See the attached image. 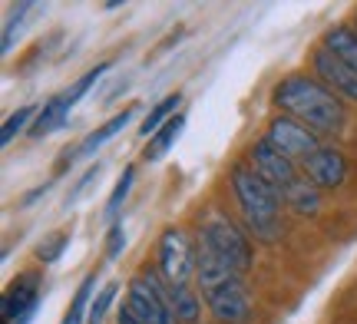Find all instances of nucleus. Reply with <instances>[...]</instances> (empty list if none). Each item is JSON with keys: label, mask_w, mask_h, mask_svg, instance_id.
<instances>
[{"label": "nucleus", "mask_w": 357, "mask_h": 324, "mask_svg": "<svg viewBox=\"0 0 357 324\" xmlns=\"http://www.w3.org/2000/svg\"><path fill=\"white\" fill-rule=\"evenodd\" d=\"M268 139L278 146L288 159H305V162L321 149L318 132H311L307 126H301V123L291 119V116L271 119V126H268Z\"/></svg>", "instance_id": "obj_7"}, {"label": "nucleus", "mask_w": 357, "mask_h": 324, "mask_svg": "<svg viewBox=\"0 0 357 324\" xmlns=\"http://www.w3.org/2000/svg\"><path fill=\"white\" fill-rule=\"evenodd\" d=\"M231 185L238 195L242 215L248 222V232L258 242H278L281 238V192L275 185H268L255 169L235 166L231 169Z\"/></svg>", "instance_id": "obj_2"}, {"label": "nucleus", "mask_w": 357, "mask_h": 324, "mask_svg": "<svg viewBox=\"0 0 357 324\" xmlns=\"http://www.w3.org/2000/svg\"><path fill=\"white\" fill-rule=\"evenodd\" d=\"M30 119H33V106H20V109H17V113H13V116L3 123V130H0V143L10 146L13 136H17V132H24Z\"/></svg>", "instance_id": "obj_25"}, {"label": "nucleus", "mask_w": 357, "mask_h": 324, "mask_svg": "<svg viewBox=\"0 0 357 324\" xmlns=\"http://www.w3.org/2000/svg\"><path fill=\"white\" fill-rule=\"evenodd\" d=\"M123 248H126V229H123V222H113V229H109V242H106V255L109 261H116L123 255Z\"/></svg>", "instance_id": "obj_27"}, {"label": "nucleus", "mask_w": 357, "mask_h": 324, "mask_svg": "<svg viewBox=\"0 0 357 324\" xmlns=\"http://www.w3.org/2000/svg\"><path fill=\"white\" fill-rule=\"evenodd\" d=\"M50 185H53V182H47V185H40V189H33L30 195H24V208H30V206H33V202L40 199V195H47V192H50Z\"/></svg>", "instance_id": "obj_29"}, {"label": "nucleus", "mask_w": 357, "mask_h": 324, "mask_svg": "<svg viewBox=\"0 0 357 324\" xmlns=\"http://www.w3.org/2000/svg\"><path fill=\"white\" fill-rule=\"evenodd\" d=\"M116 291H119V285H106L93 298V308H89V318H86V324H102L106 321V311L113 308V301H116Z\"/></svg>", "instance_id": "obj_26"}, {"label": "nucleus", "mask_w": 357, "mask_h": 324, "mask_svg": "<svg viewBox=\"0 0 357 324\" xmlns=\"http://www.w3.org/2000/svg\"><path fill=\"white\" fill-rule=\"evenodd\" d=\"M284 202L294 208V212H301V215H318L321 208V195H318V185L307 179H298L294 185H288V192H284Z\"/></svg>", "instance_id": "obj_16"}, {"label": "nucleus", "mask_w": 357, "mask_h": 324, "mask_svg": "<svg viewBox=\"0 0 357 324\" xmlns=\"http://www.w3.org/2000/svg\"><path fill=\"white\" fill-rule=\"evenodd\" d=\"M314 73H318L321 83H324L331 93L347 96V100H357V73L351 66L341 63L337 56H331L324 47L314 53Z\"/></svg>", "instance_id": "obj_12"}, {"label": "nucleus", "mask_w": 357, "mask_h": 324, "mask_svg": "<svg viewBox=\"0 0 357 324\" xmlns=\"http://www.w3.org/2000/svg\"><path fill=\"white\" fill-rule=\"evenodd\" d=\"M40 308V288H37V275H20L7 291H3V301H0V318L3 324L17 321L24 314L37 311Z\"/></svg>", "instance_id": "obj_11"}, {"label": "nucleus", "mask_w": 357, "mask_h": 324, "mask_svg": "<svg viewBox=\"0 0 357 324\" xmlns=\"http://www.w3.org/2000/svg\"><path fill=\"white\" fill-rule=\"evenodd\" d=\"M126 311L139 324H178L172 285L155 272H142L129 281Z\"/></svg>", "instance_id": "obj_3"}, {"label": "nucleus", "mask_w": 357, "mask_h": 324, "mask_svg": "<svg viewBox=\"0 0 357 324\" xmlns=\"http://www.w3.org/2000/svg\"><path fill=\"white\" fill-rule=\"evenodd\" d=\"M159 275L172 288L189 285V278L195 275V248L182 229H166L159 238Z\"/></svg>", "instance_id": "obj_4"}, {"label": "nucleus", "mask_w": 357, "mask_h": 324, "mask_svg": "<svg viewBox=\"0 0 357 324\" xmlns=\"http://www.w3.org/2000/svg\"><path fill=\"white\" fill-rule=\"evenodd\" d=\"M132 116H136V109H132V106H129V109H123V113H116V116L109 119L106 126H100L96 132H89L86 139H83V143H79L77 149H73V159H79V156H93V153H96V149H100L102 143H109L116 132L126 130L129 123H132Z\"/></svg>", "instance_id": "obj_13"}, {"label": "nucleus", "mask_w": 357, "mask_h": 324, "mask_svg": "<svg viewBox=\"0 0 357 324\" xmlns=\"http://www.w3.org/2000/svg\"><path fill=\"white\" fill-rule=\"evenodd\" d=\"M199 238H205V242L215 248L222 259L231 261L238 275H245L248 268H252V245H248L245 232H238V229H235L229 219H212V222H205L202 232H199Z\"/></svg>", "instance_id": "obj_5"}, {"label": "nucleus", "mask_w": 357, "mask_h": 324, "mask_svg": "<svg viewBox=\"0 0 357 324\" xmlns=\"http://www.w3.org/2000/svg\"><path fill=\"white\" fill-rule=\"evenodd\" d=\"M100 172H102V166H100V162H96V166H89L86 172H83V179H79L77 185H73V192L66 195V206H73V202H77L79 195H83V192H86V189H89V185H93V182L100 179Z\"/></svg>", "instance_id": "obj_28"}, {"label": "nucleus", "mask_w": 357, "mask_h": 324, "mask_svg": "<svg viewBox=\"0 0 357 324\" xmlns=\"http://www.w3.org/2000/svg\"><path fill=\"white\" fill-rule=\"evenodd\" d=\"M178 103H182V96H178V93H169L166 100H159V103H155L153 109H149V116H146V123L139 126L142 136H149V139H153V136H155L159 130H162V126H166L169 119L178 116V113H176Z\"/></svg>", "instance_id": "obj_18"}, {"label": "nucleus", "mask_w": 357, "mask_h": 324, "mask_svg": "<svg viewBox=\"0 0 357 324\" xmlns=\"http://www.w3.org/2000/svg\"><path fill=\"white\" fill-rule=\"evenodd\" d=\"M252 169H255L268 185H275V189H278L281 199H284V192H288V185H294V182L301 179V176H298V169H294V159L284 156V153H281L268 136L252 146Z\"/></svg>", "instance_id": "obj_6"}, {"label": "nucleus", "mask_w": 357, "mask_h": 324, "mask_svg": "<svg viewBox=\"0 0 357 324\" xmlns=\"http://www.w3.org/2000/svg\"><path fill=\"white\" fill-rule=\"evenodd\" d=\"M109 66H113V63L106 60V63H96L93 70H86V73H83V77H79L77 83H73V86H70V90L63 93V96H66V103H70V106H77L79 100H83V96H86L89 90H93V83H96V79H100L102 73H109Z\"/></svg>", "instance_id": "obj_22"}, {"label": "nucleus", "mask_w": 357, "mask_h": 324, "mask_svg": "<svg viewBox=\"0 0 357 324\" xmlns=\"http://www.w3.org/2000/svg\"><path fill=\"white\" fill-rule=\"evenodd\" d=\"M116 324H139V321H136V318H132V314H129L126 308H123V311L116 314Z\"/></svg>", "instance_id": "obj_30"}, {"label": "nucleus", "mask_w": 357, "mask_h": 324, "mask_svg": "<svg viewBox=\"0 0 357 324\" xmlns=\"http://www.w3.org/2000/svg\"><path fill=\"white\" fill-rule=\"evenodd\" d=\"M305 176L318 189H337L347 179V159L334 146H321L318 153L305 162Z\"/></svg>", "instance_id": "obj_10"}, {"label": "nucleus", "mask_w": 357, "mask_h": 324, "mask_svg": "<svg viewBox=\"0 0 357 324\" xmlns=\"http://www.w3.org/2000/svg\"><path fill=\"white\" fill-rule=\"evenodd\" d=\"M70 245V235L66 232H56V235H50V238H43L37 245V259L43 261V265H53V261L63 255V248Z\"/></svg>", "instance_id": "obj_24"}, {"label": "nucleus", "mask_w": 357, "mask_h": 324, "mask_svg": "<svg viewBox=\"0 0 357 324\" xmlns=\"http://www.w3.org/2000/svg\"><path fill=\"white\" fill-rule=\"evenodd\" d=\"M275 106L311 132H337L344 126V100H337L321 79L288 77L275 86Z\"/></svg>", "instance_id": "obj_1"}, {"label": "nucleus", "mask_w": 357, "mask_h": 324, "mask_svg": "<svg viewBox=\"0 0 357 324\" xmlns=\"http://www.w3.org/2000/svg\"><path fill=\"white\" fill-rule=\"evenodd\" d=\"M172 298H176V318H178V324H199V311H202V304H199V298L189 291V285L172 288Z\"/></svg>", "instance_id": "obj_21"}, {"label": "nucleus", "mask_w": 357, "mask_h": 324, "mask_svg": "<svg viewBox=\"0 0 357 324\" xmlns=\"http://www.w3.org/2000/svg\"><path fill=\"white\" fill-rule=\"evenodd\" d=\"M182 130H185V116H172L166 126H162V130H159L153 139H149V146H146V153H142V156L149 159V162H159V159L166 156L169 149L178 143Z\"/></svg>", "instance_id": "obj_17"}, {"label": "nucleus", "mask_w": 357, "mask_h": 324, "mask_svg": "<svg viewBox=\"0 0 357 324\" xmlns=\"http://www.w3.org/2000/svg\"><path fill=\"white\" fill-rule=\"evenodd\" d=\"M93 288H96V275H86L83 278V285L77 288V295L70 301V311L63 314V321L60 324H83L89 318V308H93Z\"/></svg>", "instance_id": "obj_19"}, {"label": "nucleus", "mask_w": 357, "mask_h": 324, "mask_svg": "<svg viewBox=\"0 0 357 324\" xmlns=\"http://www.w3.org/2000/svg\"><path fill=\"white\" fill-rule=\"evenodd\" d=\"M324 50L331 53V56H337L341 63L351 66L357 73V30H351V26H334V30H328Z\"/></svg>", "instance_id": "obj_15"}, {"label": "nucleus", "mask_w": 357, "mask_h": 324, "mask_svg": "<svg viewBox=\"0 0 357 324\" xmlns=\"http://www.w3.org/2000/svg\"><path fill=\"white\" fill-rule=\"evenodd\" d=\"M132 179H136V166H126V169H123V176H119V182H116L113 195H109V202H106V219H109V222L119 215V208H123L129 189H132Z\"/></svg>", "instance_id": "obj_23"}, {"label": "nucleus", "mask_w": 357, "mask_h": 324, "mask_svg": "<svg viewBox=\"0 0 357 324\" xmlns=\"http://www.w3.org/2000/svg\"><path fill=\"white\" fill-rule=\"evenodd\" d=\"M195 278H199L202 291L208 295L212 288L225 285V281H231V278H242V275L235 272V265L222 259L205 238H199V242H195Z\"/></svg>", "instance_id": "obj_9"}, {"label": "nucleus", "mask_w": 357, "mask_h": 324, "mask_svg": "<svg viewBox=\"0 0 357 324\" xmlns=\"http://www.w3.org/2000/svg\"><path fill=\"white\" fill-rule=\"evenodd\" d=\"M70 109H73V106L66 103V96H53L50 103H47L37 113L33 126H30V136H33V139H40V136H50V132L63 130V126H66V116H70Z\"/></svg>", "instance_id": "obj_14"}, {"label": "nucleus", "mask_w": 357, "mask_h": 324, "mask_svg": "<svg viewBox=\"0 0 357 324\" xmlns=\"http://www.w3.org/2000/svg\"><path fill=\"white\" fill-rule=\"evenodd\" d=\"M37 10V3H17V10L10 13V20L3 24V47H0V53L7 56V53L13 50V43L20 40V33H24V26H26V17Z\"/></svg>", "instance_id": "obj_20"}, {"label": "nucleus", "mask_w": 357, "mask_h": 324, "mask_svg": "<svg viewBox=\"0 0 357 324\" xmlns=\"http://www.w3.org/2000/svg\"><path fill=\"white\" fill-rule=\"evenodd\" d=\"M205 301L215 311L218 321H229V324H242L248 318V311H252V298H248V288H245L242 278H231L225 285L212 288L205 295Z\"/></svg>", "instance_id": "obj_8"}]
</instances>
